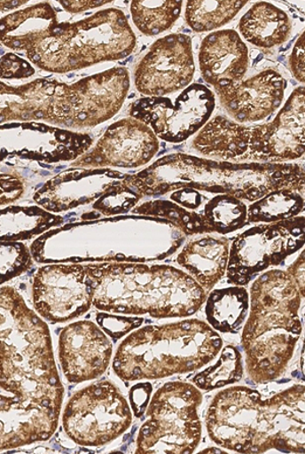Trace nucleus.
Instances as JSON below:
<instances>
[{
    "label": "nucleus",
    "instance_id": "nucleus-39",
    "mask_svg": "<svg viewBox=\"0 0 305 454\" xmlns=\"http://www.w3.org/2000/svg\"><path fill=\"white\" fill-rule=\"evenodd\" d=\"M151 394L152 385L149 383L137 384L130 389L129 400L136 417L138 418L144 415L145 409L148 407Z\"/></svg>",
    "mask_w": 305,
    "mask_h": 454
},
{
    "label": "nucleus",
    "instance_id": "nucleus-4",
    "mask_svg": "<svg viewBox=\"0 0 305 454\" xmlns=\"http://www.w3.org/2000/svg\"><path fill=\"white\" fill-rule=\"evenodd\" d=\"M126 183L142 198L191 188L253 203L279 189L303 195L304 168L300 163H233L176 153L135 176L127 175Z\"/></svg>",
    "mask_w": 305,
    "mask_h": 454
},
{
    "label": "nucleus",
    "instance_id": "nucleus-41",
    "mask_svg": "<svg viewBox=\"0 0 305 454\" xmlns=\"http://www.w3.org/2000/svg\"><path fill=\"white\" fill-rule=\"evenodd\" d=\"M287 273L293 278L298 290L304 298V251L296 259L295 262L288 268Z\"/></svg>",
    "mask_w": 305,
    "mask_h": 454
},
{
    "label": "nucleus",
    "instance_id": "nucleus-10",
    "mask_svg": "<svg viewBox=\"0 0 305 454\" xmlns=\"http://www.w3.org/2000/svg\"><path fill=\"white\" fill-rule=\"evenodd\" d=\"M203 394L191 383L168 382L152 395L136 453L191 454L202 438Z\"/></svg>",
    "mask_w": 305,
    "mask_h": 454
},
{
    "label": "nucleus",
    "instance_id": "nucleus-44",
    "mask_svg": "<svg viewBox=\"0 0 305 454\" xmlns=\"http://www.w3.org/2000/svg\"><path fill=\"white\" fill-rule=\"evenodd\" d=\"M203 453H207V452H212V453H224L223 450H214L213 447L212 449H207V450H205L202 451Z\"/></svg>",
    "mask_w": 305,
    "mask_h": 454
},
{
    "label": "nucleus",
    "instance_id": "nucleus-3",
    "mask_svg": "<svg viewBox=\"0 0 305 454\" xmlns=\"http://www.w3.org/2000/svg\"><path fill=\"white\" fill-rule=\"evenodd\" d=\"M304 385L263 398L234 387L214 397L206 425L212 442L239 453H304Z\"/></svg>",
    "mask_w": 305,
    "mask_h": 454
},
{
    "label": "nucleus",
    "instance_id": "nucleus-18",
    "mask_svg": "<svg viewBox=\"0 0 305 454\" xmlns=\"http://www.w3.org/2000/svg\"><path fill=\"white\" fill-rule=\"evenodd\" d=\"M126 176L110 168H72L47 181L35 192L33 200L40 207L59 215L94 204Z\"/></svg>",
    "mask_w": 305,
    "mask_h": 454
},
{
    "label": "nucleus",
    "instance_id": "nucleus-13",
    "mask_svg": "<svg viewBox=\"0 0 305 454\" xmlns=\"http://www.w3.org/2000/svg\"><path fill=\"white\" fill-rule=\"evenodd\" d=\"M216 106L214 93L202 84L186 87L173 101L168 98H144L130 106V118L141 121L157 137L182 143L199 133L210 121Z\"/></svg>",
    "mask_w": 305,
    "mask_h": 454
},
{
    "label": "nucleus",
    "instance_id": "nucleus-21",
    "mask_svg": "<svg viewBox=\"0 0 305 454\" xmlns=\"http://www.w3.org/2000/svg\"><path fill=\"white\" fill-rule=\"evenodd\" d=\"M200 72L214 88L244 79L247 72L248 48L234 30H221L207 35L199 53Z\"/></svg>",
    "mask_w": 305,
    "mask_h": 454
},
{
    "label": "nucleus",
    "instance_id": "nucleus-17",
    "mask_svg": "<svg viewBox=\"0 0 305 454\" xmlns=\"http://www.w3.org/2000/svg\"><path fill=\"white\" fill-rule=\"evenodd\" d=\"M160 143L141 121L127 118L113 123L96 145L73 161L72 168H137L158 153Z\"/></svg>",
    "mask_w": 305,
    "mask_h": 454
},
{
    "label": "nucleus",
    "instance_id": "nucleus-40",
    "mask_svg": "<svg viewBox=\"0 0 305 454\" xmlns=\"http://www.w3.org/2000/svg\"><path fill=\"white\" fill-rule=\"evenodd\" d=\"M291 72H293L294 78L298 81L304 82V33L296 41L293 53L289 59Z\"/></svg>",
    "mask_w": 305,
    "mask_h": 454
},
{
    "label": "nucleus",
    "instance_id": "nucleus-1",
    "mask_svg": "<svg viewBox=\"0 0 305 454\" xmlns=\"http://www.w3.org/2000/svg\"><path fill=\"white\" fill-rule=\"evenodd\" d=\"M0 451L46 442L58 430L65 388L50 327L15 287L0 286Z\"/></svg>",
    "mask_w": 305,
    "mask_h": 454
},
{
    "label": "nucleus",
    "instance_id": "nucleus-9",
    "mask_svg": "<svg viewBox=\"0 0 305 454\" xmlns=\"http://www.w3.org/2000/svg\"><path fill=\"white\" fill-rule=\"evenodd\" d=\"M137 38L129 20L119 9H107L75 23H59L53 36L26 53L40 70L67 74L126 59Z\"/></svg>",
    "mask_w": 305,
    "mask_h": 454
},
{
    "label": "nucleus",
    "instance_id": "nucleus-2",
    "mask_svg": "<svg viewBox=\"0 0 305 454\" xmlns=\"http://www.w3.org/2000/svg\"><path fill=\"white\" fill-rule=\"evenodd\" d=\"M129 87V73L121 67L74 84L36 79L11 86L0 81V125L37 121L74 132L94 128L120 112Z\"/></svg>",
    "mask_w": 305,
    "mask_h": 454
},
{
    "label": "nucleus",
    "instance_id": "nucleus-7",
    "mask_svg": "<svg viewBox=\"0 0 305 454\" xmlns=\"http://www.w3.org/2000/svg\"><path fill=\"white\" fill-rule=\"evenodd\" d=\"M222 347L220 335L202 320L145 326L122 340L113 371L126 382L190 373L212 362Z\"/></svg>",
    "mask_w": 305,
    "mask_h": 454
},
{
    "label": "nucleus",
    "instance_id": "nucleus-31",
    "mask_svg": "<svg viewBox=\"0 0 305 454\" xmlns=\"http://www.w3.org/2000/svg\"><path fill=\"white\" fill-rule=\"evenodd\" d=\"M244 376V361L239 350L233 346L222 349L216 364L192 378L196 387L211 391L239 382Z\"/></svg>",
    "mask_w": 305,
    "mask_h": 454
},
{
    "label": "nucleus",
    "instance_id": "nucleus-6",
    "mask_svg": "<svg viewBox=\"0 0 305 454\" xmlns=\"http://www.w3.org/2000/svg\"><path fill=\"white\" fill-rule=\"evenodd\" d=\"M302 295L287 271L270 270L251 287V314L241 336L246 371L254 383L278 380L301 335Z\"/></svg>",
    "mask_w": 305,
    "mask_h": 454
},
{
    "label": "nucleus",
    "instance_id": "nucleus-36",
    "mask_svg": "<svg viewBox=\"0 0 305 454\" xmlns=\"http://www.w3.org/2000/svg\"><path fill=\"white\" fill-rule=\"evenodd\" d=\"M36 72L32 64L15 53H5L0 58V79L2 80L29 79Z\"/></svg>",
    "mask_w": 305,
    "mask_h": 454
},
{
    "label": "nucleus",
    "instance_id": "nucleus-33",
    "mask_svg": "<svg viewBox=\"0 0 305 454\" xmlns=\"http://www.w3.org/2000/svg\"><path fill=\"white\" fill-rule=\"evenodd\" d=\"M33 258L29 247L20 243H0V285L30 270Z\"/></svg>",
    "mask_w": 305,
    "mask_h": 454
},
{
    "label": "nucleus",
    "instance_id": "nucleus-42",
    "mask_svg": "<svg viewBox=\"0 0 305 454\" xmlns=\"http://www.w3.org/2000/svg\"><path fill=\"white\" fill-rule=\"evenodd\" d=\"M110 2H59L67 12L80 13L88 10L100 8V6L106 5Z\"/></svg>",
    "mask_w": 305,
    "mask_h": 454
},
{
    "label": "nucleus",
    "instance_id": "nucleus-24",
    "mask_svg": "<svg viewBox=\"0 0 305 454\" xmlns=\"http://www.w3.org/2000/svg\"><path fill=\"white\" fill-rule=\"evenodd\" d=\"M239 27L247 43L260 48H273L287 41L293 23L285 12L272 4L261 2L246 12Z\"/></svg>",
    "mask_w": 305,
    "mask_h": 454
},
{
    "label": "nucleus",
    "instance_id": "nucleus-12",
    "mask_svg": "<svg viewBox=\"0 0 305 454\" xmlns=\"http://www.w3.org/2000/svg\"><path fill=\"white\" fill-rule=\"evenodd\" d=\"M304 246V217L252 227L233 240L229 249V284L246 286L256 273L280 265Z\"/></svg>",
    "mask_w": 305,
    "mask_h": 454
},
{
    "label": "nucleus",
    "instance_id": "nucleus-11",
    "mask_svg": "<svg viewBox=\"0 0 305 454\" xmlns=\"http://www.w3.org/2000/svg\"><path fill=\"white\" fill-rule=\"evenodd\" d=\"M133 422L129 404L107 380L81 389L66 403L62 426L75 444L99 447L114 442Z\"/></svg>",
    "mask_w": 305,
    "mask_h": 454
},
{
    "label": "nucleus",
    "instance_id": "nucleus-15",
    "mask_svg": "<svg viewBox=\"0 0 305 454\" xmlns=\"http://www.w3.org/2000/svg\"><path fill=\"white\" fill-rule=\"evenodd\" d=\"M94 139L43 122H8L0 125V162L20 157L46 163L78 160L92 147Z\"/></svg>",
    "mask_w": 305,
    "mask_h": 454
},
{
    "label": "nucleus",
    "instance_id": "nucleus-34",
    "mask_svg": "<svg viewBox=\"0 0 305 454\" xmlns=\"http://www.w3.org/2000/svg\"><path fill=\"white\" fill-rule=\"evenodd\" d=\"M127 177V176H126ZM142 197L124 181L93 204V209L106 216L124 215L135 208Z\"/></svg>",
    "mask_w": 305,
    "mask_h": 454
},
{
    "label": "nucleus",
    "instance_id": "nucleus-25",
    "mask_svg": "<svg viewBox=\"0 0 305 454\" xmlns=\"http://www.w3.org/2000/svg\"><path fill=\"white\" fill-rule=\"evenodd\" d=\"M64 222V217L40 206H8L0 209V243H18L40 237Z\"/></svg>",
    "mask_w": 305,
    "mask_h": 454
},
{
    "label": "nucleus",
    "instance_id": "nucleus-43",
    "mask_svg": "<svg viewBox=\"0 0 305 454\" xmlns=\"http://www.w3.org/2000/svg\"><path fill=\"white\" fill-rule=\"evenodd\" d=\"M27 4V2H25V0H23V2H19V0H13V2L10 0L9 2V0H5V2H0V12L17 10Z\"/></svg>",
    "mask_w": 305,
    "mask_h": 454
},
{
    "label": "nucleus",
    "instance_id": "nucleus-27",
    "mask_svg": "<svg viewBox=\"0 0 305 454\" xmlns=\"http://www.w3.org/2000/svg\"><path fill=\"white\" fill-rule=\"evenodd\" d=\"M304 209V198L296 191L279 189L254 201L247 208V220L253 223H273L296 217Z\"/></svg>",
    "mask_w": 305,
    "mask_h": 454
},
{
    "label": "nucleus",
    "instance_id": "nucleus-26",
    "mask_svg": "<svg viewBox=\"0 0 305 454\" xmlns=\"http://www.w3.org/2000/svg\"><path fill=\"white\" fill-rule=\"evenodd\" d=\"M249 294L245 287L215 290L206 299L205 313L215 332L237 334L246 319Z\"/></svg>",
    "mask_w": 305,
    "mask_h": 454
},
{
    "label": "nucleus",
    "instance_id": "nucleus-30",
    "mask_svg": "<svg viewBox=\"0 0 305 454\" xmlns=\"http://www.w3.org/2000/svg\"><path fill=\"white\" fill-rule=\"evenodd\" d=\"M246 2H187L185 9L186 23L193 31L209 32L223 27L245 8Z\"/></svg>",
    "mask_w": 305,
    "mask_h": 454
},
{
    "label": "nucleus",
    "instance_id": "nucleus-19",
    "mask_svg": "<svg viewBox=\"0 0 305 454\" xmlns=\"http://www.w3.org/2000/svg\"><path fill=\"white\" fill-rule=\"evenodd\" d=\"M113 354V343L95 323L82 320L62 329L59 356L69 383L97 380L106 372Z\"/></svg>",
    "mask_w": 305,
    "mask_h": 454
},
{
    "label": "nucleus",
    "instance_id": "nucleus-23",
    "mask_svg": "<svg viewBox=\"0 0 305 454\" xmlns=\"http://www.w3.org/2000/svg\"><path fill=\"white\" fill-rule=\"evenodd\" d=\"M229 249V239L224 237H200L185 245L177 263L206 293L211 292L227 271Z\"/></svg>",
    "mask_w": 305,
    "mask_h": 454
},
{
    "label": "nucleus",
    "instance_id": "nucleus-35",
    "mask_svg": "<svg viewBox=\"0 0 305 454\" xmlns=\"http://www.w3.org/2000/svg\"><path fill=\"white\" fill-rule=\"evenodd\" d=\"M97 322L104 333H107L114 341L121 339L122 336L133 332L143 325V318L121 317L106 313L97 315Z\"/></svg>",
    "mask_w": 305,
    "mask_h": 454
},
{
    "label": "nucleus",
    "instance_id": "nucleus-5",
    "mask_svg": "<svg viewBox=\"0 0 305 454\" xmlns=\"http://www.w3.org/2000/svg\"><path fill=\"white\" fill-rule=\"evenodd\" d=\"M87 268L93 306L106 313L184 318L196 314L207 297L191 275L169 265L106 262Z\"/></svg>",
    "mask_w": 305,
    "mask_h": 454
},
{
    "label": "nucleus",
    "instance_id": "nucleus-8",
    "mask_svg": "<svg viewBox=\"0 0 305 454\" xmlns=\"http://www.w3.org/2000/svg\"><path fill=\"white\" fill-rule=\"evenodd\" d=\"M304 87L291 93L273 121L246 127L226 116L207 121L192 148L214 160L233 163H286L304 154Z\"/></svg>",
    "mask_w": 305,
    "mask_h": 454
},
{
    "label": "nucleus",
    "instance_id": "nucleus-38",
    "mask_svg": "<svg viewBox=\"0 0 305 454\" xmlns=\"http://www.w3.org/2000/svg\"><path fill=\"white\" fill-rule=\"evenodd\" d=\"M206 197L195 189L183 188L171 192L170 200L186 210L198 211Z\"/></svg>",
    "mask_w": 305,
    "mask_h": 454
},
{
    "label": "nucleus",
    "instance_id": "nucleus-37",
    "mask_svg": "<svg viewBox=\"0 0 305 454\" xmlns=\"http://www.w3.org/2000/svg\"><path fill=\"white\" fill-rule=\"evenodd\" d=\"M25 191L22 176L15 173H0V207L19 201Z\"/></svg>",
    "mask_w": 305,
    "mask_h": 454
},
{
    "label": "nucleus",
    "instance_id": "nucleus-29",
    "mask_svg": "<svg viewBox=\"0 0 305 454\" xmlns=\"http://www.w3.org/2000/svg\"><path fill=\"white\" fill-rule=\"evenodd\" d=\"M211 232L228 235L244 226L247 220V206L231 195L220 194L207 201L199 213Z\"/></svg>",
    "mask_w": 305,
    "mask_h": 454
},
{
    "label": "nucleus",
    "instance_id": "nucleus-28",
    "mask_svg": "<svg viewBox=\"0 0 305 454\" xmlns=\"http://www.w3.org/2000/svg\"><path fill=\"white\" fill-rule=\"evenodd\" d=\"M183 2H133L130 4L134 24L145 36H156L170 29L180 17Z\"/></svg>",
    "mask_w": 305,
    "mask_h": 454
},
{
    "label": "nucleus",
    "instance_id": "nucleus-22",
    "mask_svg": "<svg viewBox=\"0 0 305 454\" xmlns=\"http://www.w3.org/2000/svg\"><path fill=\"white\" fill-rule=\"evenodd\" d=\"M59 24L51 4L31 5L0 20V43L13 51L30 52L52 37Z\"/></svg>",
    "mask_w": 305,
    "mask_h": 454
},
{
    "label": "nucleus",
    "instance_id": "nucleus-14",
    "mask_svg": "<svg viewBox=\"0 0 305 454\" xmlns=\"http://www.w3.org/2000/svg\"><path fill=\"white\" fill-rule=\"evenodd\" d=\"M35 311L51 323H66L93 306V280L87 264L53 263L39 268L32 285Z\"/></svg>",
    "mask_w": 305,
    "mask_h": 454
},
{
    "label": "nucleus",
    "instance_id": "nucleus-32",
    "mask_svg": "<svg viewBox=\"0 0 305 454\" xmlns=\"http://www.w3.org/2000/svg\"><path fill=\"white\" fill-rule=\"evenodd\" d=\"M141 215L161 217L168 220L173 226L185 236L203 235L211 233L205 220L197 211L186 210L175 202L156 200L143 203L133 209Z\"/></svg>",
    "mask_w": 305,
    "mask_h": 454
},
{
    "label": "nucleus",
    "instance_id": "nucleus-16",
    "mask_svg": "<svg viewBox=\"0 0 305 454\" xmlns=\"http://www.w3.org/2000/svg\"><path fill=\"white\" fill-rule=\"evenodd\" d=\"M192 43L185 34H171L152 43L135 68L137 90L148 98L184 90L195 75Z\"/></svg>",
    "mask_w": 305,
    "mask_h": 454
},
{
    "label": "nucleus",
    "instance_id": "nucleus-20",
    "mask_svg": "<svg viewBox=\"0 0 305 454\" xmlns=\"http://www.w3.org/2000/svg\"><path fill=\"white\" fill-rule=\"evenodd\" d=\"M287 81L274 68H268L254 77L215 87L222 106L237 122L265 120L283 102Z\"/></svg>",
    "mask_w": 305,
    "mask_h": 454
}]
</instances>
